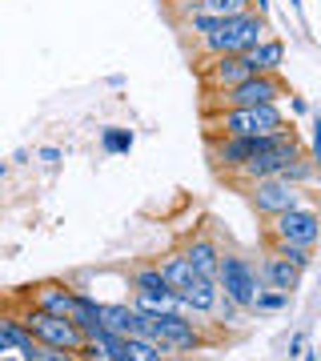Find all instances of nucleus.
<instances>
[{"instance_id":"393cba45","label":"nucleus","mask_w":321,"mask_h":361,"mask_svg":"<svg viewBox=\"0 0 321 361\" xmlns=\"http://www.w3.org/2000/svg\"><path fill=\"white\" fill-rule=\"evenodd\" d=\"M269 249L277 253V257L293 261L297 269H309L313 265V249H301V245H285V241H269Z\"/></svg>"},{"instance_id":"4468645a","label":"nucleus","mask_w":321,"mask_h":361,"mask_svg":"<svg viewBox=\"0 0 321 361\" xmlns=\"http://www.w3.org/2000/svg\"><path fill=\"white\" fill-rule=\"evenodd\" d=\"M101 325L121 337H145V313L133 310V301H101Z\"/></svg>"},{"instance_id":"e433bc0d","label":"nucleus","mask_w":321,"mask_h":361,"mask_svg":"<svg viewBox=\"0 0 321 361\" xmlns=\"http://www.w3.org/2000/svg\"><path fill=\"white\" fill-rule=\"evenodd\" d=\"M0 361H20V353H4V357H0Z\"/></svg>"},{"instance_id":"b1692460","label":"nucleus","mask_w":321,"mask_h":361,"mask_svg":"<svg viewBox=\"0 0 321 361\" xmlns=\"http://www.w3.org/2000/svg\"><path fill=\"white\" fill-rule=\"evenodd\" d=\"M221 20H225V16L197 13V16H189V20H181V25H185V32H189L193 40H201V37H209V32H217V28H221Z\"/></svg>"},{"instance_id":"9b49d317","label":"nucleus","mask_w":321,"mask_h":361,"mask_svg":"<svg viewBox=\"0 0 321 361\" xmlns=\"http://www.w3.org/2000/svg\"><path fill=\"white\" fill-rule=\"evenodd\" d=\"M301 153V145H289V149H273V153H257L249 157L237 173H229V180L237 185H253V180H265V177H281V169Z\"/></svg>"},{"instance_id":"a211bd4d","label":"nucleus","mask_w":321,"mask_h":361,"mask_svg":"<svg viewBox=\"0 0 321 361\" xmlns=\"http://www.w3.org/2000/svg\"><path fill=\"white\" fill-rule=\"evenodd\" d=\"M249 56V65H253V73H281L285 65V44L277 37H265L261 44H253V49L245 52Z\"/></svg>"},{"instance_id":"473e14b6","label":"nucleus","mask_w":321,"mask_h":361,"mask_svg":"<svg viewBox=\"0 0 321 361\" xmlns=\"http://www.w3.org/2000/svg\"><path fill=\"white\" fill-rule=\"evenodd\" d=\"M289 113H293V116H305V113H309V101H305V97H289Z\"/></svg>"},{"instance_id":"1a4fd4ad","label":"nucleus","mask_w":321,"mask_h":361,"mask_svg":"<svg viewBox=\"0 0 321 361\" xmlns=\"http://www.w3.org/2000/svg\"><path fill=\"white\" fill-rule=\"evenodd\" d=\"M249 77H257V73L245 52H237V56H209L205 61V92L233 89V85H241Z\"/></svg>"},{"instance_id":"39448f33","label":"nucleus","mask_w":321,"mask_h":361,"mask_svg":"<svg viewBox=\"0 0 321 361\" xmlns=\"http://www.w3.org/2000/svg\"><path fill=\"white\" fill-rule=\"evenodd\" d=\"M217 289L229 301H237L245 313L253 310L257 293L265 289V281H261V269H257L249 257H237V253H221V269H217Z\"/></svg>"},{"instance_id":"4be33fe9","label":"nucleus","mask_w":321,"mask_h":361,"mask_svg":"<svg viewBox=\"0 0 321 361\" xmlns=\"http://www.w3.org/2000/svg\"><path fill=\"white\" fill-rule=\"evenodd\" d=\"M125 353H128V361H173V353H165L149 337H125Z\"/></svg>"},{"instance_id":"412c9836","label":"nucleus","mask_w":321,"mask_h":361,"mask_svg":"<svg viewBox=\"0 0 321 361\" xmlns=\"http://www.w3.org/2000/svg\"><path fill=\"white\" fill-rule=\"evenodd\" d=\"M317 161H313V157L305 153V149H301V153L293 157V161H289V165L281 169V177L289 180V185H297V189H305V185H313V180H317Z\"/></svg>"},{"instance_id":"58836bf2","label":"nucleus","mask_w":321,"mask_h":361,"mask_svg":"<svg viewBox=\"0 0 321 361\" xmlns=\"http://www.w3.org/2000/svg\"><path fill=\"white\" fill-rule=\"evenodd\" d=\"M125 361H128V357H125Z\"/></svg>"},{"instance_id":"0eeeda50","label":"nucleus","mask_w":321,"mask_h":361,"mask_svg":"<svg viewBox=\"0 0 321 361\" xmlns=\"http://www.w3.org/2000/svg\"><path fill=\"white\" fill-rule=\"evenodd\" d=\"M249 205L269 221V217H281V213H289L297 205H305V189L289 185L285 177H265V180H253L249 185Z\"/></svg>"},{"instance_id":"2f4dec72","label":"nucleus","mask_w":321,"mask_h":361,"mask_svg":"<svg viewBox=\"0 0 321 361\" xmlns=\"http://www.w3.org/2000/svg\"><path fill=\"white\" fill-rule=\"evenodd\" d=\"M40 161H44V165H56V161H61V149H56V145H44V149H40Z\"/></svg>"},{"instance_id":"72a5a7b5","label":"nucleus","mask_w":321,"mask_h":361,"mask_svg":"<svg viewBox=\"0 0 321 361\" xmlns=\"http://www.w3.org/2000/svg\"><path fill=\"white\" fill-rule=\"evenodd\" d=\"M301 349H305V334H293L289 337V357H297Z\"/></svg>"},{"instance_id":"7ed1b4c3","label":"nucleus","mask_w":321,"mask_h":361,"mask_svg":"<svg viewBox=\"0 0 321 361\" xmlns=\"http://www.w3.org/2000/svg\"><path fill=\"white\" fill-rule=\"evenodd\" d=\"M209 101L201 104L205 113H221V109H253V104H277L281 97H289V85L281 80V73H257V77L233 85L221 92H205Z\"/></svg>"},{"instance_id":"9d476101","label":"nucleus","mask_w":321,"mask_h":361,"mask_svg":"<svg viewBox=\"0 0 321 361\" xmlns=\"http://www.w3.org/2000/svg\"><path fill=\"white\" fill-rule=\"evenodd\" d=\"M28 305L40 313H52V317H68L73 313V301H77V285L68 281H37L28 285Z\"/></svg>"},{"instance_id":"aec40b11","label":"nucleus","mask_w":321,"mask_h":361,"mask_svg":"<svg viewBox=\"0 0 321 361\" xmlns=\"http://www.w3.org/2000/svg\"><path fill=\"white\" fill-rule=\"evenodd\" d=\"M157 265H161V273H165L169 289H185L193 277H201V273L189 265V257H185V253H169V257H165V261H157Z\"/></svg>"},{"instance_id":"ddd939ff","label":"nucleus","mask_w":321,"mask_h":361,"mask_svg":"<svg viewBox=\"0 0 321 361\" xmlns=\"http://www.w3.org/2000/svg\"><path fill=\"white\" fill-rule=\"evenodd\" d=\"M173 293L181 297V305H185L189 317H213V310H217V301H221V289L213 277H193L185 289H173Z\"/></svg>"},{"instance_id":"6e6552de","label":"nucleus","mask_w":321,"mask_h":361,"mask_svg":"<svg viewBox=\"0 0 321 361\" xmlns=\"http://www.w3.org/2000/svg\"><path fill=\"white\" fill-rule=\"evenodd\" d=\"M20 317H25V325L32 329V337H37L40 345L68 349V353H77V349L85 345V334H80L68 317H52V313H40V310H32V305L20 310Z\"/></svg>"},{"instance_id":"dca6fc26","label":"nucleus","mask_w":321,"mask_h":361,"mask_svg":"<svg viewBox=\"0 0 321 361\" xmlns=\"http://www.w3.org/2000/svg\"><path fill=\"white\" fill-rule=\"evenodd\" d=\"M0 334H4V341L20 353V361H37V337H32V329L25 325V317L20 313H0Z\"/></svg>"},{"instance_id":"cd10ccee","label":"nucleus","mask_w":321,"mask_h":361,"mask_svg":"<svg viewBox=\"0 0 321 361\" xmlns=\"http://www.w3.org/2000/svg\"><path fill=\"white\" fill-rule=\"evenodd\" d=\"M241 305H237V301H229V297H225V293H221V301H217V310H213V317H217V322L221 325H237V322H241Z\"/></svg>"},{"instance_id":"c85d7f7f","label":"nucleus","mask_w":321,"mask_h":361,"mask_svg":"<svg viewBox=\"0 0 321 361\" xmlns=\"http://www.w3.org/2000/svg\"><path fill=\"white\" fill-rule=\"evenodd\" d=\"M37 361H80L68 349H52V345H37Z\"/></svg>"},{"instance_id":"f03ea898","label":"nucleus","mask_w":321,"mask_h":361,"mask_svg":"<svg viewBox=\"0 0 321 361\" xmlns=\"http://www.w3.org/2000/svg\"><path fill=\"white\" fill-rule=\"evenodd\" d=\"M265 37H269V20L249 8V13L225 16L217 32H209V37L197 40V52L205 61L209 56H237V52H249L253 44H261Z\"/></svg>"},{"instance_id":"20e7f679","label":"nucleus","mask_w":321,"mask_h":361,"mask_svg":"<svg viewBox=\"0 0 321 361\" xmlns=\"http://www.w3.org/2000/svg\"><path fill=\"white\" fill-rule=\"evenodd\" d=\"M145 337L157 341L173 357H185V353H197V349L209 345L205 334H201V322H193L189 313H157V317L145 313Z\"/></svg>"},{"instance_id":"c9c22d12","label":"nucleus","mask_w":321,"mask_h":361,"mask_svg":"<svg viewBox=\"0 0 321 361\" xmlns=\"http://www.w3.org/2000/svg\"><path fill=\"white\" fill-rule=\"evenodd\" d=\"M4 353H16V349L8 345V341H4V334H0V357H4Z\"/></svg>"},{"instance_id":"bb28decb","label":"nucleus","mask_w":321,"mask_h":361,"mask_svg":"<svg viewBox=\"0 0 321 361\" xmlns=\"http://www.w3.org/2000/svg\"><path fill=\"white\" fill-rule=\"evenodd\" d=\"M253 4L249 0H205V13L213 16H237V13H249Z\"/></svg>"},{"instance_id":"f8f14e48","label":"nucleus","mask_w":321,"mask_h":361,"mask_svg":"<svg viewBox=\"0 0 321 361\" xmlns=\"http://www.w3.org/2000/svg\"><path fill=\"white\" fill-rule=\"evenodd\" d=\"M261 281H265V289H277V293H289L293 297L297 289H301V277H305V269H297L293 261H285V257H277V253H265L261 257Z\"/></svg>"},{"instance_id":"7c9ffc66","label":"nucleus","mask_w":321,"mask_h":361,"mask_svg":"<svg viewBox=\"0 0 321 361\" xmlns=\"http://www.w3.org/2000/svg\"><path fill=\"white\" fill-rule=\"evenodd\" d=\"M309 157L317 161V169H321V116L313 121V137H309Z\"/></svg>"},{"instance_id":"2eb2a0df","label":"nucleus","mask_w":321,"mask_h":361,"mask_svg":"<svg viewBox=\"0 0 321 361\" xmlns=\"http://www.w3.org/2000/svg\"><path fill=\"white\" fill-rule=\"evenodd\" d=\"M181 253L189 257V265H193V269H197V273H201V277H213V281H217V269H221V253H225V249H221L217 241L209 237V233H197V237H189V241H185V249H181Z\"/></svg>"},{"instance_id":"c756f323","label":"nucleus","mask_w":321,"mask_h":361,"mask_svg":"<svg viewBox=\"0 0 321 361\" xmlns=\"http://www.w3.org/2000/svg\"><path fill=\"white\" fill-rule=\"evenodd\" d=\"M77 357L80 361H113V357H109V349H101L97 341H85V345L77 349Z\"/></svg>"},{"instance_id":"6ab92c4d","label":"nucleus","mask_w":321,"mask_h":361,"mask_svg":"<svg viewBox=\"0 0 321 361\" xmlns=\"http://www.w3.org/2000/svg\"><path fill=\"white\" fill-rule=\"evenodd\" d=\"M128 285H133V293H169V281H165V273H161L157 261H141V265H133Z\"/></svg>"},{"instance_id":"4c0bfd02","label":"nucleus","mask_w":321,"mask_h":361,"mask_svg":"<svg viewBox=\"0 0 321 361\" xmlns=\"http://www.w3.org/2000/svg\"><path fill=\"white\" fill-rule=\"evenodd\" d=\"M305 361H317V353H305Z\"/></svg>"},{"instance_id":"a878e982","label":"nucleus","mask_w":321,"mask_h":361,"mask_svg":"<svg viewBox=\"0 0 321 361\" xmlns=\"http://www.w3.org/2000/svg\"><path fill=\"white\" fill-rule=\"evenodd\" d=\"M285 305H289V293H277V289H261L249 313H281Z\"/></svg>"},{"instance_id":"f3484780","label":"nucleus","mask_w":321,"mask_h":361,"mask_svg":"<svg viewBox=\"0 0 321 361\" xmlns=\"http://www.w3.org/2000/svg\"><path fill=\"white\" fill-rule=\"evenodd\" d=\"M68 322H73L80 334H85V341H89V337H97V334L104 329V325H101V301H97L89 289H77V301H73Z\"/></svg>"},{"instance_id":"f257e3e1","label":"nucleus","mask_w":321,"mask_h":361,"mask_svg":"<svg viewBox=\"0 0 321 361\" xmlns=\"http://www.w3.org/2000/svg\"><path fill=\"white\" fill-rule=\"evenodd\" d=\"M289 129L281 104H253V109H221L205 113V137H269Z\"/></svg>"},{"instance_id":"423d86ee","label":"nucleus","mask_w":321,"mask_h":361,"mask_svg":"<svg viewBox=\"0 0 321 361\" xmlns=\"http://www.w3.org/2000/svg\"><path fill=\"white\" fill-rule=\"evenodd\" d=\"M269 241H285V245H301V249H313L321 241V217L317 209L309 205H297L281 217H269Z\"/></svg>"},{"instance_id":"5701e85b","label":"nucleus","mask_w":321,"mask_h":361,"mask_svg":"<svg viewBox=\"0 0 321 361\" xmlns=\"http://www.w3.org/2000/svg\"><path fill=\"white\" fill-rule=\"evenodd\" d=\"M133 129H121V125H109V129H101V149L109 157H121V153H128L133 149Z\"/></svg>"},{"instance_id":"f704fd0d","label":"nucleus","mask_w":321,"mask_h":361,"mask_svg":"<svg viewBox=\"0 0 321 361\" xmlns=\"http://www.w3.org/2000/svg\"><path fill=\"white\" fill-rule=\"evenodd\" d=\"M249 4H253V13H261V16L269 13V0H249Z\"/></svg>"}]
</instances>
